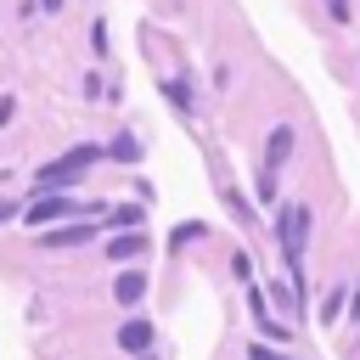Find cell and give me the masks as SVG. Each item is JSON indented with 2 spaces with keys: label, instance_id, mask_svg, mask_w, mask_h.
<instances>
[{
  "label": "cell",
  "instance_id": "4fadbf2b",
  "mask_svg": "<svg viewBox=\"0 0 360 360\" xmlns=\"http://www.w3.org/2000/svg\"><path fill=\"white\" fill-rule=\"evenodd\" d=\"M326 11H332L338 22H349V17H354V11H349V0H326Z\"/></svg>",
  "mask_w": 360,
  "mask_h": 360
},
{
  "label": "cell",
  "instance_id": "30bf717a",
  "mask_svg": "<svg viewBox=\"0 0 360 360\" xmlns=\"http://www.w3.org/2000/svg\"><path fill=\"white\" fill-rule=\"evenodd\" d=\"M107 152H112L118 163H135V158H141V146H135V135H118V141H112Z\"/></svg>",
  "mask_w": 360,
  "mask_h": 360
},
{
  "label": "cell",
  "instance_id": "7c38bea8",
  "mask_svg": "<svg viewBox=\"0 0 360 360\" xmlns=\"http://www.w3.org/2000/svg\"><path fill=\"white\" fill-rule=\"evenodd\" d=\"M169 101H174V107H180V112H191V107H197V101H191V90H186V84H169Z\"/></svg>",
  "mask_w": 360,
  "mask_h": 360
},
{
  "label": "cell",
  "instance_id": "8fae6325",
  "mask_svg": "<svg viewBox=\"0 0 360 360\" xmlns=\"http://www.w3.org/2000/svg\"><path fill=\"white\" fill-rule=\"evenodd\" d=\"M197 236H202V225H197V219H186V225H174V236H169V248L180 253V248H186V242H197Z\"/></svg>",
  "mask_w": 360,
  "mask_h": 360
},
{
  "label": "cell",
  "instance_id": "9a60e30c",
  "mask_svg": "<svg viewBox=\"0 0 360 360\" xmlns=\"http://www.w3.org/2000/svg\"><path fill=\"white\" fill-rule=\"evenodd\" d=\"M349 315H354V326H360V281H354V298H349Z\"/></svg>",
  "mask_w": 360,
  "mask_h": 360
},
{
  "label": "cell",
  "instance_id": "277c9868",
  "mask_svg": "<svg viewBox=\"0 0 360 360\" xmlns=\"http://www.w3.org/2000/svg\"><path fill=\"white\" fill-rule=\"evenodd\" d=\"M62 214H73L68 197H39V202H28V225H51V219H62Z\"/></svg>",
  "mask_w": 360,
  "mask_h": 360
},
{
  "label": "cell",
  "instance_id": "52a82bcc",
  "mask_svg": "<svg viewBox=\"0 0 360 360\" xmlns=\"http://www.w3.org/2000/svg\"><path fill=\"white\" fill-rule=\"evenodd\" d=\"M118 343H124L129 354H135V349H146V343H152V321H141V315H135V321H124V326H118Z\"/></svg>",
  "mask_w": 360,
  "mask_h": 360
},
{
  "label": "cell",
  "instance_id": "e0dca14e",
  "mask_svg": "<svg viewBox=\"0 0 360 360\" xmlns=\"http://www.w3.org/2000/svg\"><path fill=\"white\" fill-rule=\"evenodd\" d=\"M6 214H11V202H0V219H6Z\"/></svg>",
  "mask_w": 360,
  "mask_h": 360
},
{
  "label": "cell",
  "instance_id": "5b68a950",
  "mask_svg": "<svg viewBox=\"0 0 360 360\" xmlns=\"http://www.w3.org/2000/svg\"><path fill=\"white\" fill-rule=\"evenodd\" d=\"M107 253H112L118 264H124V259H141V253H146V236H141V225H135V231H124V236H112V242H107Z\"/></svg>",
  "mask_w": 360,
  "mask_h": 360
},
{
  "label": "cell",
  "instance_id": "5bb4252c",
  "mask_svg": "<svg viewBox=\"0 0 360 360\" xmlns=\"http://www.w3.org/2000/svg\"><path fill=\"white\" fill-rule=\"evenodd\" d=\"M248 360H287V354H270L264 343H253V349H248Z\"/></svg>",
  "mask_w": 360,
  "mask_h": 360
},
{
  "label": "cell",
  "instance_id": "7a4b0ae2",
  "mask_svg": "<svg viewBox=\"0 0 360 360\" xmlns=\"http://www.w3.org/2000/svg\"><path fill=\"white\" fill-rule=\"evenodd\" d=\"M101 158V146H73V152H62V158H51V163H39V191H56V186H73L90 163Z\"/></svg>",
  "mask_w": 360,
  "mask_h": 360
},
{
  "label": "cell",
  "instance_id": "2e32d148",
  "mask_svg": "<svg viewBox=\"0 0 360 360\" xmlns=\"http://www.w3.org/2000/svg\"><path fill=\"white\" fill-rule=\"evenodd\" d=\"M39 6H45V11H56V6H62V0H39Z\"/></svg>",
  "mask_w": 360,
  "mask_h": 360
},
{
  "label": "cell",
  "instance_id": "6da1fadb",
  "mask_svg": "<svg viewBox=\"0 0 360 360\" xmlns=\"http://www.w3.org/2000/svg\"><path fill=\"white\" fill-rule=\"evenodd\" d=\"M276 236H281V253H287V270H292V298L304 304V248H309V208H304V202H281V214H276Z\"/></svg>",
  "mask_w": 360,
  "mask_h": 360
},
{
  "label": "cell",
  "instance_id": "3957f363",
  "mask_svg": "<svg viewBox=\"0 0 360 360\" xmlns=\"http://www.w3.org/2000/svg\"><path fill=\"white\" fill-rule=\"evenodd\" d=\"M287 158H292V124H276V129H270V141H264V169L276 174Z\"/></svg>",
  "mask_w": 360,
  "mask_h": 360
},
{
  "label": "cell",
  "instance_id": "ba28073f",
  "mask_svg": "<svg viewBox=\"0 0 360 360\" xmlns=\"http://www.w3.org/2000/svg\"><path fill=\"white\" fill-rule=\"evenodd\" d=\"M90 236H96L90 225H62V231H45L39 242H45V248H73V242H90Z\"/></svg>",
  "mask_w": 360,
  "mask_h": 360
},
{
  "label": "cell",
  "instance_id": "8992f818",
  "mask_svg": "<svg viewBox=\"0 0 360 360\" xmlns=\"http://www.w3.org/2000/svg\"><path fill=\"white\" fill-rule=\"evenodd\" d=\"M141 292H146V276H141V270H124V276L112 281V298H118V304H141Z\"/></svg>",
  "mask_w": 360,
  "mask_h": 360
},
{
  "label": "cell",
  "instance_id": "9c48e42d",
  "mask_svg": "<svg viewBox=\"0 0 360 360\" xmlns=\"http://www.w3.org/2000/svg\"><path fill=\"white\" fill-rule=\"evenodd\" d=\"M253 321H259V332H264V338H276V343L287 338V326H276V321H270V309H264V292H259V287H253Z\"/></svg>",
  "mask_w": 360,
  "mask_h": 360
}]
</instances>
